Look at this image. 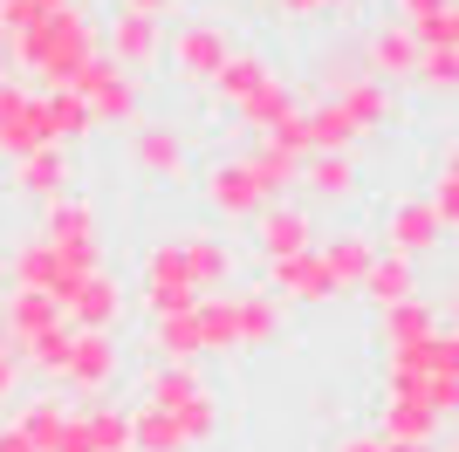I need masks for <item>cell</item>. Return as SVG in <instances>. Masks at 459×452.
Masks as SVG:
<instances>
[{
  "instance_id": "cell-1",
  "label": "cell",
  "mask_w": 459,
  "mask_h": 452,
  "mask_svg": "<svg viewBox=\"0 0 459 452\" xmlns=\"http://www.w3.org/2000/svg\"><path fill=\"white\" fill-rule=\"evenodd\" d=\"M7 41V75H41V90H69L82 75V62L103 56V41H96V21L82 7H48V14L21 21Z\"/></svg>"
},
{
  "instance_id": "cell-2",
  "label": "cell",
  "mask_w": 459,
  "mask_h": 452,
  "mask_svg": "<svg viewBox=\"0 0 459 452\" xmlns=\"http://www.w3.org/2000/svg\"><path fill=\"white\" fill-rule=\"evenodd\" d=\"M137 404L186 418L206 446L220 439V391H212V377L199 370V363H144V377H137Z\"/></svg>"
},
{
  "instance_id": "cell-3",
  "label": "cell",
  "mask_w": 459,
  "mask_h": 452,
  "mask_svg": "<svg viewBox=\"0 0 459 452\" xmlns=\"http://www.w3.org/2000/svg\"><path fill=\"white\" fill-rule=\"evenodd\" d=\"M96 267H110L103 247H48L35 233V240H21L14 254H7V288H35V295H48L62 309L69 288H76L82 274H96Z\"/></svg>"
},
{
  "instance_id": "cell-4",
  "label": "cell",
  "mask_w": 459,
  "mask_h": 452,
  "mask_svg": "<svg viewBox=\"0 0 459 452\" xmlns=\"http://www.w3.org/2000/svg\"><path fill=\"white\" fill-rule=\"evenodd\" d=\"M227 56H233V28L220 14H186L172 35H165L172 83H186V90H212V75H220Z\"/></svg>"
},
{
  "instance_id": "cell-5",
  "label": "cell",
  "mask_w": 459,
  "mask_h": 452,
  "mask_svg": "<svg viewBox=\"0 0 459 452\" xmlns=\"http://www.w3.org/2000/svg\"><path fill=\"white\" fill-rule=\"evenodd\" d=\"M69 90L82 96V110H90V124H110V131H131L137 117H144V75L117 69L110 56H90V62H82V75L69 83Z\"/></svg>"
},
{
  "instance_id": "cell-6",
  "label": "cell",
  "mask_w": 459,
  "mask_h": 452,
  "mask_svg": "<svg viewBox=\"0 0 459 452\" xmlns=\"http://www.w3.org/2000/svg\"><path fill=\"white\" fill-rule=\"evenodd\" d=\"M137 301H144V316H186L192 301H199V282L186 274V261H178V240L172 233H158L152 247H144V261H137Z\"/></svg>"
},
{
  "instance_id": "cell-7",
  "label": "cell",
  "mask_w": 459,
  "mask_h": 452,
  "mask_svg": "<svg viewBox=\"0 0 459 452\" xmlns=\"http://www.w3.org/2000/svg\"><path fill=\"white\" fill-rule=\"evenodd\" d=\"M199 199H206V213H212L220 226L254 220L261 206H274V192L261 186V171L247 165V151H233V158H212L206 178H199Z\"/></svg>"
},
{
  "instance_id": "cell-8",
  "label": "cell",
  "mask_w": 459,
  "mask_h": 452,
  "mask_svg": "<svg viewBox=\"0 0 459 452\" xmlns=\"http://www.w3.org/2000/svg\"><path fill=\"white\" fill-rule=\"evenodd\" d=\"M124 151H131V171L152 178V186H186L192 158H186V131L178 124H158V117H137L124 131Z\"/></svg>"
},
{
  "instance_id": "cell-9",
  "label": "cell",
  "mask_w": 459,
  "mask_h": 452,
  "mask_svg": "<svg viewBox=\"0 0 459 452\" xmlns=\"http://www.w3.org/2000/svg\"><path fill=\"white\" fill-rule=\"evenodd\" d=\"M117 377H124V343L103 336V329H76L69 336V357H62V377L56 384H69L76 397H110L117 391Z\"/></svg>"
},
{
  "instance_id": "cell-10",
  "label": "cell",
  "mask_w": 459,
  "mask_h": 452,
  "mask_svg": "<svg viewBox=\"0 0 459 452\" xmlns=\"http://www.w3.org/2000/svg\"><path fill=\"white\" fill-rule=\"evenodd\" d=\"M96 41H103V56H110L117 69H131V75H152L158 62H165V21L131 14V7H117L110 21H96Z\"/></svg>"
},
{
  "instance_id": "cell-11",
  "label": "cell",
  "mask_w": 459,
  "mask_h": 452,
  "mask_svg": "<svg viewBox=\"0 0 459 452\" xmlns=\"http://www.w3.org/2000/svg\"><path fill=\"white\" fill-rule=\"evenodd\" d=\"M295 186L308 192L302 206L308 213H343V206H357V192H364V171H357V151H308L302 158V171H295Z\"/></svg>"
},
{
  "instance_id": "cell-12",
  "label": "cell",
  "mask_w": 459,
  "mask_h": 452,
  "mask_svg": "<svg viewBox=\"0 0 459 452\" xmlns=\"http://www.w3.org/2000/svg\"><path fill=\"white\" fill-rule=\"evenodd\" d=\"M124 316H131V288L117 282L110 267L82 274V282L69 288V301H62V322H69V329H103V336H117Z\"/></svg>"
},
{
  "instance_id": "cell-13",
  "label": "cell",
  "mask_w": 459,
  "mask_h": 452,
  "mask_svg": "<svg viewBox=\"0 0 459 452\" xmlns=\"http://www.w3.org/2000/svg\"><path fill=\"white\" fill-rule=\"evenodd\" d=\"M357 75H377L384 90H398V83H411V62H419V41H411V28L404 21H370L364 35H357Z\"/></svg>"
},
{
  "instance_id": "cell-14",
  "label": "cell",
  "mask_w": 459,
  "mask_h": 452,
  "mask_svg": "<svg viewBox=\"0 0 459 452\" xmlns=\"http://www.w3.org/2000/svg\"><path fill=\"white\" fill-rule=\"evenodd\" d=\"M247 226H254V254H261V267L288 261V254H308V247L323 240V233H316V213H308L302 199H274V206H261Z\"/></svg>"
},
{
  "instance_id": "cell-15",
  "label": "cell",
  "mask_w": 459,
  "mask_h": 452,
  "mask_svg": "<svg viewBox=\"0 0 459 452\" xmlns=\"http://www.w3.org/2000/svg\"><path fill=\"white\" fill-rule=\"evenodd\" d=\"M178 261H186V274L199 282V295H212V288H233V267H240V254H233V240H220L212 226H178Z\"/></svg>"
},
{
  "instance_id": "cell-16",
  "label": "cell",
  "mask_w": 459,
  "mask_h": 452,
  "mask_svg": "<svg viewBox=\"0 0 459 452\" xmlns=\"http://www.w3.org/2000/svg\"><path fill=\"white\" fill-rule=\"evenodd\" d=\"M7 192L35 199V206H56L62 192H76V158L69 151H28L7 165Z\"/></svg>"
},
{
  "instance_id": "cell-17",
  "label": "cell",
  "mask_w": 459,
  "mask_h": 452,
  "mask_svg": "<svg viewBox=\"0 0 459 452\" xmlns=\"http://www.w3.org/2000/svg\"><path fill=\"white\" fill-rule=\"evenodd\" d=\"M316 261H323L329 288H336V301H343V295H357L364 267L377 261V233H364V226H336L329 240H316Z\"/></svg>"
},
{
  "instance_id": "cell-18",
  "label": "cell",
  "mask_w": 459,
  "mask_h": 452,
  "mask_svg": "<svg viewBox=\"0 0 459 452\" xmlns=\"http://www.w3.org/2000/svg\"><path fill=\"white\" fill-rule=\"evenodd\" d=\"M377 247L419 267L425 254H439V247H446V233H439V220H432V206H425V199H398V206H391V220H384V240H377Z\"/></svg>"
},
{
  "instance_id": "cell-19",
  "label": "cell",
  "mask_w": 459,
  "mask_h": 452,
  "mask_svg": "<svg viewBox=\"0 0 459 452\" xmlns=\"http://www.w3.org/2000/svg\"><path fill=\"white\" fill-rule=\"evenodd\" d=\"M268 295L281 301H295V309H329L336 301V288H329V274H323V261H316V247L308 254H288V261H268Z\"/></svg>"
},
{
  "instance_id": "cell-20",
  "label": "cell",
  "mask_w": 459,
  "mask_h": 452,
  "mask_svg": "<svg viewBox=\"0 0 459 452\" xmlns=\"http://www.w3.org/2000/svg\"><path fill=\"white\" fill-rule=\"evenodd\" d=\"M28 151H48L41 144V124H35V90L21 75H0V158L14 165Z\"/></svg>"
},
{
  "instance_id": "cell-21",
  "label": "cell",
  "mask_w": 459,
  "mask_h": 452,
  "mask_svg": "<svg viewBox=\"0 0 459 452\" xmlns=\"http://www.w3.org/2000/svg\"><path fill=\"white\" fill-rule=\"evenodd\" d=\"M41 240L48 247H103V213L90 192H62L56 206H41Z\"/></svg>"
},
{
  "instance_id": "cell-22",
  "label": "cell",
  "mask_w": 459,
  "mask_h": 452,
  "mask_svg": "<svg viewBox=\"0 0 459 452\" xmlns=\"http://www.w3.org/2000/svg\"><path fill=\"white\" fill-rule=\"evenodd\" d=\"M295 110H302V103H295V83H288L281 69H268V75H261V83H254L247 96H240V103H233V117H240V131H254V137L281 131V124H288Z\"/></svg>"
},
{
  "instance_id": "cell-23",
  "label": "cell",
  "mask_w": 459,
  "mask_h": 452,
  "mask_svg": "<svg viewBox=\"0 0 459 452\" xmlns=\"http://www.w3.org/2000/svg\"><path fill=\"white\" fill-rule=\"evenodd\" d=\"M35 124H41V144L48 151H76L96 131L76 90H35Z\"/></svg>"
},
{
  "instance_id": "cell-24",
  "label": "cell",
  "mask_w": 459,
  "mask_h": 452,
  "mask_svg": "<svg viewBox=\"0 0 459 452\" xmlns=\"http://www.w3.org/2000/svg\"><path fill=\"white\" fill-rule=\"evenodd\" d=\"M329 103H336V110H343L364 137H370V131H384V124L398 117V90H384L377 75H350L343 90H329Z\"/></svg>"
},
{
  "instance_id": "cell-25",
  "label": "cell",
  "mask_w": 459,
  "mask_h": 452,
  "mask_svg": "<svg viewBox=\"0 0 459 452\" xmlns=\"http://www.w3.org/2000/svg\"><path fill=\"white\" fill-rule=\"evenodd\" d=\"M48 322H62V309L48 295H35V288H0V343H7V350L41 336Z\"/></svg>"
},
{
  "instance_id": "cell-26",
  "label": "cell",
  "mask_w": 459,
  "mask_h": 452,
  "mask_svg": "<svg viewBox=\"0 0 459 452\" xmlns=\"http://www.w3.org/2000/svg\"><path fill=\"white\" fill-rule=\"evenodd\" d=\"M439 322H453V316H439L432 295H404V301H391V309H377V343L384 350H404V343L432 336Z\"/></svg>"
},
{
  "instance_id": "cell-27",
  "label": "cell",
  "mask_w": 459,
  "mask_h": 452,
  "mask_svg": "<svg viewBox=\"0 0 459 452\" xmlns=\"http://www.w3.org/2000/svg\"><path fill=\"white\" fill-rule=\"evenodd\" d=\"M131 452H206V439L192 432L186 418H172V412L131 404Z\"/></svg>"
},
{
  "instance_id": "cell-28",
  "label": "cell",
  "mask_w": 459,
  "mask_h": 452,
  "mask_svg": "<svg viewBox=\"0 0 459 452\" xmlns=\"http://www.w3.org/2000/svg\"><path fill=\"white\" fill-rule=\"evenodd\" d=\"M233 309H240V357H247V350H268V343L281 336V322H288V309L268 288H233Z\"/></svg>"
},
{
  "instance_id": "cell-29",
  "label": "cell",
  "mask_w": 459,
  "mask_h": 452,
  "mask_svg": "<svg viewBox=\"0 0 459 452\" xmlns=\"http://www.w3.org/2000/svg\"><path fill=\"white\" fill-rule=\"evenodd\" d=\"M357 295H364L370 309H391V301L419 295V267H411V261H398V254H384V247H377V261L364 267V282H357Z\"/></svg>"
},
{
  "instance_id": "cell-30",
  "label": "cell",
  "mask_w": 459,
  "mask_h": 452,
  "mask_svg": "<svg viewBox=\"0 0 459 452\" xmlns=\"http://www.w3.org/2000/svg\"><path fill=\"white\" fill-rule=\"evenodd\" d=\"M302 144L308 151H357V144H364V131H357V124L323 96V103H302Z\"/></svg>"
},
{
  "instance_id": "cell-31",
  "label": "cell",
  "mask_w": 459,
  "mask_h": 452,
  "mask_svg": "<svg viewBox=\"0 0 459 452\" xmlns=\"http://www.w3.org/2000/svg\"><path fill=\"white\" fill-rule=\"evenodd\" d=\"M268 69H274V62L261 56V48H233V56L220 62V75H212V110H233V103H240Z\"/></svg>"
},
{
  "instance_id": "cell-32",
  "label": "cell",
  "mask_w": 459,
  "mask_h": 452,
  "mask_svg": "<svg viewBox=\"0 0 459 452\" xmlns=\"http://www.w3.org/2000/svg\"><path fill=\"white\" fill-rule=\"evenodd\" d=\"M144 350H152V363H199L206 350H199L192 309H186V316H158V322H152V336H144Z\"/></svg>"
},
{
  "instance_id": "cell-33",
  "label": "cell",
  "mask_w": 459,
  "mask_h": 452,
  "mask_svg": "<svg viewBox=\"0 0 459 452\" xmlns=\"http://www.w3.org/2000/svg\"><path fill=\"white\" fill-rule=\"evenodd\" d=\"M69 336H76L69 322H48L41 336H28V343L14 350L21 370H28V377H48V384H56V377H62V357H69Z\"/></svg>"
},
{
  "instance_id": "cell-34",
  "label": "cell",
  "mask_w": 459,
  "mask_h": 452,
  "mask_svg": "<svg viewBox=\"0 0 459 452\" xmlns=\"http://www.w3.org/2000/svg\"><path fill=\"white\" fill-rule=\"evenodd\" d=\"M90 452H131V404H76Z\"/></svg>"
},
{
  "instance_id": "cell-35",
  "label": "cell",
  "mask_w": 459,
  "mask_h": 452,
  "mask_svg": "<svg viewBox=\"0 0 459 452\" xmlns=\"http://www.w3.org/2000/svg\"><path fill=\"white\" fill-rule=\"evenodd\" d=\"M425 206H432V220H439V233L453 240V226H459V158H453V144L439 151V171H432V186L419 192Z\"/></svg>"
},
{
  "instance_id": "cell-36",
  "label": "cell",
  "mask_w": 459,
  "mask_h": 452,
  "mask_svg": "<svg viewBox=\"0 0 459 452\" xmlns=\"http://www.w3.org/2000/svg\"><path fill=\"white\" fill-rule=\"evenodd\" d=\"M247 165L261 171V186H268L274 199H288V192H295V171H302V158H295V151H281L274 137H254V144H247Z\"/></svg>"
},
{
  "instance_id": "cell-37",
  "label": "cell",
  "mask_w": 459,
  "mask_h": 452,
  "mask_svg": "<svg viewBox=\"0 0 459 452\" xmlns=\"http://www.w3.org/2000/svg\"><path fill=\"white\" fill-rule=\"evenodd\" d=\"M411 90L446 103V96L459 90V48H419V62H411Z\"/></svg>"
},
{
  "instance_id": "cell-38",
  "label": "cell",
  "mask_w": 459,
  "mask_h": 452,
  "mask_svg": "<svg viewBox=\"0 0 459 452\" xmlns=\"http://www.w3.org/2000/svg\"><path fill=\"white\" fill-rule=\"evenodd\" d=\"M398 14L391 21H404V28H419V21H432V14H459V0H391Z\"/></svg>"
},
{
  "instance_id": "cell-39",
  "label": "cell",
  "mask_w": 459,
  "mask_h": 452,
  "mask_svg": "<svg viewBox=\"0 0 459 452\" xmlns=\"http://www.w3.org/2000/svg\"><path fill=\"white\" fill-rule=\"evenodd\" d=\"M21 384H28V370H21V357L0 343V404H21Z\"/></svg>"
},
{
  "instance_id": "cell-40",
  "label": "cell",
  "mask_w": 459,
  "mask_h": 452,
  "mask_svg": "<svg viewBox=\"0 0 459 452\" xmlns=\"http://www.w3.org/2000/svg\"><path fill=\"white\" fill-rule=\"evenodd\" d=\"M329 452H384V439H377V432H343Z\"/></svg>"
},
{
  "instance_id": "cell-41",
  "label": "cell",
  "mask_w": 459,
  "mask_h": 452,
  "mask_svg": "<svg viewBox=\"0 0 459 452\" xmlns=\"http://www.w3.org/2000/svg\"><path fill=\"white\" fill-rule=\"evenodd\" d=\"M117 7H131V14H152V21H172L178 0H117Z\"/></svg>"
},
{
  "instance_id": "cell-42",
  "label": "cell",
  "mask_w": 459,
  "mask_h": 452,
  "mask_svg": "<svg viewBox=\"0 0 459 452\" xmlns=\"http://www.w3.org/2000/svg\"><path fill=\"white\" fill-rule=\"evenodd\" d=\"M274 7H281L288 21H316V14H323V0H274Z\"/></svg>"
},
{
  "instance_id": "cell-43",
  "label": "cell",
  "mask_w": 459,
  "mask_h": 452,
  "mask_svg": "<svg viewBox=\"0 0 459 452\" xmlns=\"http://www.w3.org/2000/svg\"><path fill=\"white\" fill-rule=\"evenodd\" d=\"M0 452H35V446H28V439H21L14 425H0Z\"/></svg>"
},
{
  "instance_id": "cell-44",
  "label": "cell",
  "mask_w": 459,
  "mask_h": 452,
  "mask_svg": "<svg viewBox=\"0 0 459 452\" xmlns=\"http://www.w3.org/2000/svg\"><path fill=\"white\" fill-rule=\"evenodd\" d=\"M350 7H357V0H323V14H350Z\"/></svg>"
},
{
  "instance_id": "cell-45",
  "label": "cell",
  "mask_w": 459,
  "mask_h": 452,
  "mask_svg": "<svg viewBox=\"0 0 459 452\" xmlns=\"http://www.w3.org/2000/svg\"><path fill=\"white\" fill-rule=\"evenodd\" d=\"M384 452H446V446H384Z\"/></svg>"
},
{
  "instance_id": "cell-46",
  "label": "cell",
  "mask_w": 459,
  "mask_h": 452,
  "mask_svg": "<svg viewBox=\"0 0 459 452\" xmlns=\"http://www.w3.org/2000/svg\"><path fill=\"white\" fill-rule=\"evenodd\" d=\"M41 7H76V0H41Z\"/></svg>"
},
{
  "instance_id": "cell-47",
  "label": "cell",
  "mask_w": 459,
  "mask_h": 452,
  "mask_svg": "<svg viewBox=\"0 0 459 452\" xmlns=\"http://www.w3.org/2000/svg\"><path fill=\"white\" fill-rule=\"evenodd\" d=\"M0 288H7V254H0Z\"/></svg>"
},
{
  "instance_id": "cell-48",
  "label": "cell",
  "mask_w": 459,
  "mask_h": 452,
  "mask_svg": "<svg viewBox=\"0 0 459 452\" xmlns=\"http://www.w3.org/2000/svg\"><path fill=\"white\" fill-rule=\"evenodd\" d=\"M0 75H7V41H0Z\"/></svg>"
},
{
  "instance_id": "cell-49",
  "label": "cell",
  "mask_w": 459,
  "mask_h": 452,
  "mask_svg": "<svg viewBox=\"0 0 459 452\" xmlns=\"http://www.w3.org/2000/svg\"><path fill=\"white\" fill-rule=\"evenodd\" d=\"M7 7H21V0H0V14H7Z\"/></svg>"
},
{
  "instance_id": "cell-50",
  "label": "cell",
  "mask_w": 459,
  "mask_h": 452,
  "mask_svg": "<svg viewBox=\"0 0 459 452\" xmlns=\"http://www.w3.org/2000/svg\"><path fill=\"white\" fill-rule=\"evenodd\" d=\"M247 7H274V0H247Z\"/></svg>"
}]
</instances>
